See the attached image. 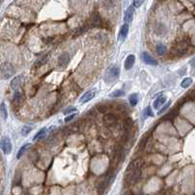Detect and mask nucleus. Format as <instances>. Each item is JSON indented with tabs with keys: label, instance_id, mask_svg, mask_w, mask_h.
<instances>
[{
	"label": "nucleus",
	"instance_id": "1",
	"mask_svg": "<svg viewBox=\"0 0 195 195\" xmlns=\"http://www.w3.org/2000/svg\"><path fill=\"white\" fill-rule=\"evenodd\" d=\"M15 68L11 62H4L3 64L0 65V77L2 79H8L14 75Z\"/></svg>",
	"mask_w": 195,
	"mask_h": 195
},
{
	"label": "nucleus",
	"instance_id": "2",
	"mask_svg": "<svg viewBox=\"0 0 195 195\" xmlns=\"http://www.w3.org/2000/svg\"><path fill=\"white\" fill-rule=\"evenodd\" d=\"M119 73H120V69H119L118 66L113 65L106 70L104 79L106 83H111V82H114L115 80L118 79Z\"/></svg>",
	"mask_w": 195,
	"mask_h": 195
},
{
	"label": "nucleus",
	"instance_id": "3",
	"mask_svg": "<svg viewBox=\"0 0 195 195\" xmlns=\"http://www.w3.org/2000/svg\"><path fill=\"white\" fill-rule=\"evenodd\" d=\"M140 175H142V172L140 170H135V171H131V172H128L127 173V178L126 181L128 183L130 184H133L135 183L136 182L139 181V178H140Z\"/></svg>",
	"mask_w": 195,
	"mask_h": 195
},
{
	"label": "nucleus",
	"instance_id": "4",
	"mask_svg": "<svg viewBox=\"0 0 195 195\" xmlns=\"http://www.w3.org/2000/svg\"><path fill=\"white\" fill-rule=\"evenodd\" d=\"M0 146H1V148L3 152L5 154H10L12 151V143L9 138L7 136H4L1 140V142H0Z\"/></svg>",
	"mask_w": 195,
	"mask_h": 195
},
{
	"label": "nucleus",
	"instance_id": "5",
	"mask_svg": "<svg viewBox=\"0 0 195 195\" xmlns=\"http://www.w3.org/2000/svg\"><path fill=\"white\" fill-rule=\"evenodd\" d=\"M133 16H134V8H133V6H130L128 7V9L125 12V16H124L125 25H128V23H130L132 22Z\"/></svg>",
	"mask_w": 195,
	"mask_h": 195
},
{
	"label": "nucleus",
	"instance_id": "6",
	"mask_svg": "<svg viewBox=\"0 0 195 195\" xmlns=\"http://www.w3.org/2000/svg\"><path fill=\"white\" fill-rule=\"evenodd\" d=\"M142 60L146 64H150V65H157V64H158L157 61H156L154 58H152L150 55L147 54L146 52L142 53Z\"/></svg>",
	"mask_w": 195,
	"mask_h": 195
},
{
	"label": "nucleus",
	"instance_id": "7",
	"mask_svg": "<svg viewBox=\"0 0 195 195\" xmlns=\"http://www.w3.org/2000/svg\"><path fill=\"white\" fill-rule=\"evenodd\" d=\"M58 62V65H60L61 68H65L69 62V55L68 53H64L60 56Z\"/></svg>",
	"mask_w": 195,
	"mask_h": 195
},
{
	"label": "nucleus",
	"instance_id": "8",
	"mask_svg": "<svg viewBox=\"0 0 195 195\" xmlns=\"http://www.w3.org/2000/svg\"><path fill=\"white\" fill-rule=\"evenodd\" d=\"M96 95V91L95 90H90V91L86 92L83 96L81 97L80 101L81 103H87V101L91 100L92 99H94V97Z\"/></svg>",
	"mask_w": 195,
	"mask_h": 195
},
{
	"label": "nucleus",
	"instance_id": "9",
	"mask_svg": "<svg viewBox=\"0 0 195 195\" xmlns=\"http://www.w3.org/2000/svg\"><path fill=\"white\" fill-rule=\"evenodd\" d=\"M104 123L110 126V125H114L117 122V117L114 114H111V113H108V114H105L104 117Z\"/></svg>",
	"mask_w": 195,
	"mask_h": 195
},
{
	"label": "nucleus",
	"instance_id": "10",
	"mask_svg": "<svg viewBox=\"0 0 195 195\" xmlns=\"http://www.w3.org/2000/svg\"><path fill=\"white\" fill-rule=\"evenodd\" d=\"M135 60H136V57L134 55H129L127 57L126 61H125V64H124V68L126 70H129L131 69L133 66H134V64H135Z\"/></svg>",
	"mask_w": 195,
	"mask_h": 195
},
{
	"label": "nucleus",
	"instance_id": "11",
	"mask_svg": "<svg viewBox=\"0 0 195 195\" xmlns=\"http://www.w3.org/2000/svg\"><path fill=\"white\" fill-rule=\"evenodd\" d=\"M187 51V44H185L184 42L179 43L178 45H177L175 47V52L178 55H182L184 54Z\"/></svg>",
	"mask_w": 195,
	"mask_h": 195
},
{
	"label": "nucleus",
	"instance_id": "12",
	"mask_svg": "<svg viewBox=\"0 0 195 195\" xmlns=\"http://www.w3.org/2000/svg\"><path fill=\"white\" fill-rule=\"evenodd\" d=\"M142 165V160L138 159L134 161L133 163H131V165L128 167V170L127 172H131V171H135V170H139L140 167Z\"/></svg>",
	"mask_w": 195,
	"mask_h": 195
},
{
	"label": "nucleus",
	"instance_id": "13",
	"mask_svg": "<svg viewBox=\"0 0 195 195\" xmlns=\"http://www.w3.org/2000/svg\"><path fill=\"white\" fill-rule=\"evenodd\" d=\"M128 31H129V26L128 25H123L120 28V32H119V39L120 40H125L128 35Z\"/></svg>",
	"mask_w": 195,
	"mask_h": 195
},
{
	"label": "nucleus",
	"instance_id": "14",
	"mask_svg": "<svg viewBox=\"0 0 195 195\" xmlns=\"http://www.w3.org/2000/svg\"><path fill=\"white\" fill-rule=\"evenodd\" d=\"M22 75H20V76L16 77V78H14L13 80H12V82H11L12 89L17 90L20 87V85H21V81H22Z\"/></svg>",
	"mask_w": 195,
	"mask_h": 195
},
{
	"label": "nucleus",
	"instance_id": "15",
	"mask_svg": "<svg viewBox=\"0 0 195 195\" xmlns=\"http://www.w3.org/2000/svg\"><path fill=\"white\" fill-rule=\"evenodd\" d=\"M165 101H166V97H160V98H157L155 100H154V103H153V107L155 109H158L160 106H161L162 104H165Z\"/></svg>",
	"mask_w": 195,
	"mask_h": 195
},
{
	"label": "nucleus",
	"instance_id": "16",
	"mask_svg": "<svg viewBox=\"0 0 195 195\" xmlns=\"http://www.w3.org/2000/svg\"><path fill=\"white\" fill-rule=\"evenodd\" d=\"M129 101H130V104L132 106H136V104L139 101V96L138 94H132V95L129 97Z\"/></svg>",
	"mask_w": 195,
	"mask_h": 195
},
{
	"label": "nucleus",
	"instance_id": "17",
	"mask_svg": "<svg viewBox=\"0 0 195 195\" xmlns=\"http://www.w3.org/2000/svg\"><path fill=\"white\" fill-rule=\"evenodd\" d=\"M47 135V129L46 128H43L42 130H40L39 131L37 134H36V136H34V140H42L43 138H45V136Z\"/></svg>",
	"mask_w": 195,
	"mask_h": 195
},
{
	"label": "nucleus",
	"instance_id": "18",
	"mask_svg": "<svg viewBox=\"0 0 195 195\" xmlns=\"http://www.w3.org/2000/svg\"><path fill=\"white\" fill-rule=\"evenodd\" d=\"M23 100V96H22V92H16L15 94V96H14V101L16 104H20V103H22Z\"/></svg>",
	"mask_w": 195,
	"mask_h": 195
},
{
	"label": "nucleus",
	"instance_id": "19",
	"mask_svg": "<svg viewBox=\"0 0 195 195\" xmlns=\"http://www.w3.org/2000/svg\"><path fill=\"white\" fill-rule=\"evenodd\" d=\"M30 146V144L29 143H26V144H25V146H22V147H21V149L19 150V152H18V154H17V158L19 159V158H21L22 156V154L25 153V151L27 149V147H29Z\"/></svg>",
	"mask_w": 195,
	"mask_h": 195
},
{
	"label": "nucleus",
	"instance_id": "20",
	"mask_svg": "<svg viewBox=\"0 0 195 195\" xmlns=\"http://www.w3.org/2000/svg\"><path fill=\"white\" fill-rule=\"evenodd\" d=\"M191 84H192V79L191 78H184V79L182 80V88H187L188 86H190Z\"/></svg>",
	"mask_w": 195,
	"mask_h": 195
},
{
	"label": "nucleus",
	"instance_id": "21",
	"mask_svg": "<svg viewBox=\"0 0 195 195\" xmlns=\"http://www.w3.org/2000/svg\"><path fill=\"white\" fill-rule=\"evenodd\" d=\"M92 21H93V23L95 26H100V23H101V19H100V17L98 14H96V15H94L93 16V18H92Z\"/></svg>",
	"mask_w": 195,
	"mask_h": 195
},
{
	"label": "nucleus",
	"instance_id": "22",
	"mask_svg": "<svg viewBox=\"0 0 195 195\" xmlns=\"http://www.w3.org/2000/svg\"><path fill=\"white\" fill-rule=\"evenodd\" d=\"M156 52H157V54L160 55V56H162V55H164L166 52V47L164 45H158L157 48H156Z\"/></svg>",
	"mask_w": 195,
	"mask_h": 195
},
{
	"label": "nucleus",
	"instance_id": "23",
	"mask_svg": "<svg viewBox=\"0 0 195 195\" xmlns=\"http://www.w3.org/2000/svg\"><path fill=\"white\" fill-rule=\"evenodd\" d=\"M0 110H1V113H2L3 118H4V119H6V118H7V116H8V113H7L6 105H5V104H4V103L1 104V106H0Z\"/></svg>",
	"mask_w": 195,
	"mask_h": 195
},
{
	"label": "nucleus",
	"instance_id": "24",
	"mask_svg": "<svg viewBox=\"0 0 195 195\" xmlns=\"http://www.w3.org/2000/svg\"><path fill=\"white\" fill-rule=\"evenodd\" d=\"M124 95V91L122 90H117V91H114L110 94L111 98H117V97H122Z\"/></svg>",
	"mask_w": 195,
	"mask_h": 195
},
{
	"label": "nucleus",
	"instance_id": "25",
	"mask_svg": "<svg viewBox=\"0 0 195 195\" xmlns=\"http://www.w3.org/2000/svg\"><path fill=\"white\" fill-rule=\"evenodd\" d=\"M143 115L144 116H153V112H152L150 106H147L146 109L143 110Z\"/></svg>",
	"mask_w": 195,
	"mask_h": 195
},
{
	"label": "nucleus",
	"instance_id": "26",
	"mask_svg": "<svg viewBox=\"0 0 195 195\" xmlns=\"http://www.w3.org/2000/svg\"><path fill=\"white\" fill-rule=\"evenodd\" d=\"M30 131H31V128H30V127L25 126V127L22 129V136H26Z\"/></svg>",
	"mask_w": 195,
	"mask_h": 195
},
{
	"label": "nucleus",
	"instance_id": "27",
	"mask_svg": "<svg viewBox=\"0 0 195 195\" xmlns=\"http://www.w3.org/2000/svg\"><path fill=\"white\" fill-rule=\"evenodd\" d=\"M170 104H171L170 101H168V103H167V104L165 105V106H163V107H162V109H161V110H160V111L158 112V114H159V115H161L162 113H164V112H165V110H166V109H167L168 107H169Z\"/></svg>",
	"mask_w": 195,
	"mask_h": 195
},
{
	"label": "nucleus",
	"instance_id": "28",
	"mask_svg": "<svg viewBox=\"0 0 195 195\" xmlns=\"http://www.w3.org/2000/svg\"><path fill=\"white\" fill-rule=\"evenodd\" d=\"M142 3H143L142 1H134V2H133V5L132 6L134 7V8H139Z\"/></svg>",
	"mask_w": 195,
	"mask_h": 195
},
{
	"label": "nucleus",
	"instance_id": "29",
	"mask_svg": "<svg viewBox=\"0 0 195 195\" xmlns=\"http://www.w3.org/2000/svg\"><path fill=\"white\" fill-rule=\"evenodd\" d=\"M72 111H76V107H74V106H72V107H68V109H66V110L64 111V114H68V113L72 112Z\"/></svg>",
	"mask_w": 195,
	"mask_h": 195
},
{
	"label": "nucleus",
	"instance_id": "30",
	"mask_svg": "<svg viewBox=\"0 0 195 195\" xmlns=\"http://www.w3.org/2000/svg\"><path fill=\"white\" fill-rule=\"evenodd\" d=\"M74 117H75V114H71V115H68V117H66V118L64 119V121L65 122H68V121H70V120H72Z\"/></svg>",
	"mask_w": 195,
	"mask_h": 195
},
{
	"label": "nucleus",
	"instance_id": "31",
	"mask_svg": "<svg viewBox=\"0 0 195 195\" xmlns=\"http://www.w3.org/2000/svg\"><path fill=\"white\" fill-rule=\"evenodd\" d=\"M99 108H100V111H101V112H104L105 111V107L104 106H100Z\"/></svg>",
	"mask_w": 195,
	"mask_h": 195
}]
</instances>
